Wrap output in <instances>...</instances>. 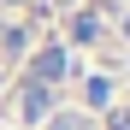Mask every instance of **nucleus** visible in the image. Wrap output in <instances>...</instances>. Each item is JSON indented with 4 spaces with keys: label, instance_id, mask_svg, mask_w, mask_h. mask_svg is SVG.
Returning a JSON list of instances; mask_svg holds the SVG:
<instances>
[{
    "label": "nucleus",
    "instance_id": "f257e3e1",
    "mask_svg": "<svg viewBox=\"0 0 130 130\" xmlns=\"http://www.w3.org/2000/svg\"><path fill=\"white\" fill-rule=\"evenodd\" d=\"M36 77H41V83H59V77H65V53H59V47H41V53H36Z\"/></svg>",
    "mask_w": 130,
    "mask_h": 130
},
{
    "label": "nucleus",
    "instance_id": "f03ea898",
    "mask_svg": "<svg viewBox=\"0 0 130 130\" xmlns=\"http://www.w3.org/2000/svg\"><path fill=\"white\" fill-rule=\"evenodd\" d=\"M41 112H47V83L24 89V118H41Z\"/></svg>",
    "mask_w": 130,
    "mask_h": 130
},
{
    "label": "nucleus",
    "instance_id": "7ed1b4c3",
    "mask_svg": "<svg viewBox=\"0 0 130 130\" xmlns=\"http://www.w3.org/2000/svg\"><path fill=\"white\" fill-rule=\"evenodd\" d=\"M77 41H95V12H77V24H71Z\"/></svg>",
    "mask_w": 130,
    "mask_h": 130
},
{
    "label": "nucleus",
    "instance_id": "20e7f679",
    "mask_svg": "<svg viewBox=\"0 0 130 130\" xmlns=\"http://www.w3.org/2000/svg\"><path fill=\"white\" fill-rule=\"evenodd\" d=\"M124 36H130V18H124Z\"/></svg>",
    "mask_w": 130,
    "mask_h": 130
}]
</instances>
